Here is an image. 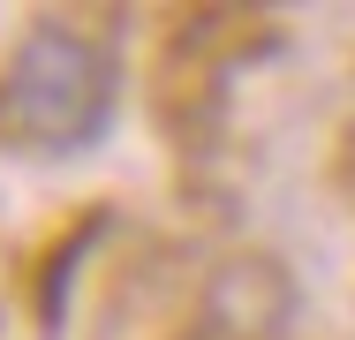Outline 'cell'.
I'll return each instance as SVG.
<instances>
[{
    "mask_svg": "<svg viewBox=\"0 0 355 340\" xmlns=\"http://www.w3.org/2000/svg\"><path fill=\"white\" fill-rule=\"evenodd\" d=\"M121 53L98 38L91 15H38L0 53V151L23 159H69L114 121Z\"/></svg>",
    "mask_w": 355,
    "mask_h": 340,
    "instance_id": "6da1fadb",
    "label": "cell"
}]
</instances>
